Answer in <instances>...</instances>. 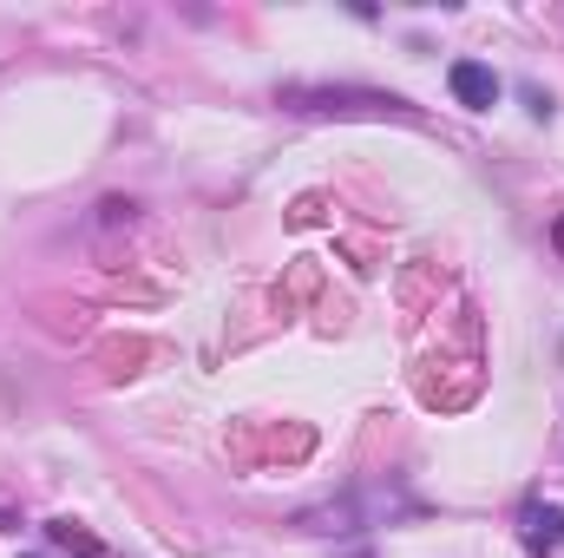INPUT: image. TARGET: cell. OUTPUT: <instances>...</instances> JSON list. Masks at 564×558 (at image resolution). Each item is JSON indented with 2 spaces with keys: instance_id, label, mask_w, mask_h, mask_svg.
Instances as JSON below:
<instances>
[{
  "instance_id": "1",
  "label": "cell",
  "mask_w": 564,
  "mask_h": 558,
  "mask_svg": "<svg viewBox=\"0 0 564 558\" xmlns=\"http://www.w3.org/2000/svg\"><path fill=\"white\" fill-rule=\"evenodd\" d=\"M289 112H408L394 93H355V86H282L276 93Z\"/></svg>"
},
{
  "instance_id": "2",
  "label": "cell",
  "mask_w": 564,
  "mask_h": 558,
  "mask_svg": "<svg viewBox=\"0 0 564 558\" xmlns=\"http://www.w3.org/2000/svg\"><path fill=\"white\" fill-rule=\"evenodd\" d=\"M519 546H525V558H558L564 506H552V500H525V513H519Z\"/></svg>"
},
{
  "instance_id": "3",
  "label": "cell",
  "mask_w": 564,
  "mask_h": 558,
  "mask_svg": "<svg viewBox=\"0 0 564 558\" xmlns=\"http://www.w3.org/2000/svg\"><path fill=\"white\" fill-rule=\"evenodd\" d=\"M446 86H453V99H459L466 112H492L499 93H506L499 73H492L486 60H453V66H446Z\"/></svg>"
},
{
  "instance_id": "4",
  "label": "cell",
  "mask_w": 564,
  "mask_h": 558,
  "mask_svg": "<svg viewBox=\"0 0 564 558\" xmlns=\"http://www.w3.org/2000/svg\"><path fill=\"white\" fill-rule=\"evenodd\" d=\"M46 539H53V546H66V552H79V558H106V546H99L79 519H46Z\"/></svg>"
},
{
  "instance_id": "5",
  "label": "cell",
  "mask_w": 564,
  "mask_h": 558,
  "mask_svg": "<svg viewBox=\"0 0 564 558\" xmlns=\"http://www.w3.org/2000/svg\"><path fill=\"white\" fill-rule=\"evenodd\" d=\"M525 106H532V119H552V93H539V86H525Z\"/></svg>"
}]
</instances>
